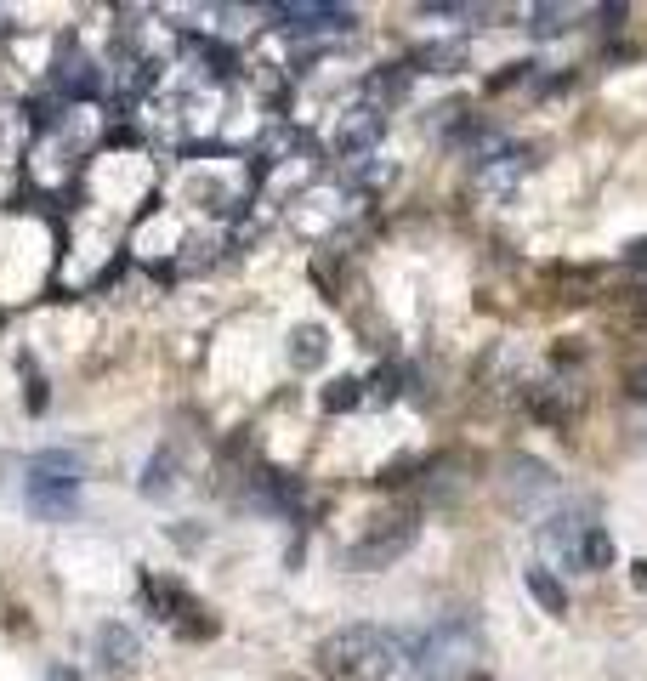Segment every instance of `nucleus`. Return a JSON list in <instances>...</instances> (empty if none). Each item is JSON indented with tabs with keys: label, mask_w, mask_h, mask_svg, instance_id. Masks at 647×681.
<instances>
[{
	"label": "nucleus",
	"mask_w": 647,
	"mask_h": 681,
	"mask_svg": "<svg viewBox=\"0 0 647 681\" xmlns=\"http://www.w3.org/2000/svg\"><path fill=\"white\" fill-rule=\"evenodd\" d=\"M579 568H591V574L613 568V540H608V528H591V534H585V545H579Z\"/></svg>",
	"instance_id": "6ab92c4d"
},
{
	"label": "nucleus",
	"mask_w": 647,
	"mask_h": 681,
	"mask_svg": "<svg viewBox=\"0 0 647 681\" xmlns=\"http://www.w3.org/2000/svg\"><path fill=\"white\" fill-rule=\"evenodd\" d=\"M80 477H86V460L69 449H40L29 460V483H40V489H80Z\"/></svg>",
	"instance_id": "9b49d317"
},
{
	"label": "nucleus",
	"mask_w": 647,
	"mask_h": 681,
	"mask_svg": "<svg viewBox=\"0 0 647 681\" xmlns=\"http://www.w3.org/2000/svg\"><path fill=\"white\" fill-rule=\"evenodd\" d=\"M466 63V40H443V46H420L409 57V69H426V74H455Z\"/></svg>",
	"instance_id": "dca6fc26"
},
{
	"label": "nucleus",
	"mask_w": 647,
	"mask_h": 681,
	"mask_svg": "<svg viewBox=\"0 0 647 681\" xmlns=\"http://www.w3.org/2000/svg\"><path fill=\"white\" fill-rule=\"evenodd\" d=\"M483 659V630L472 613H443L432 630L409 636V676L415 681H455Z\"/></svg>",
	"instance_id": "f03ea898"
},
{
	"label": "nucleus",
	"mask_w": 647,
	"mask_h": 681,
	"mask_svg": "<svg viewBox=\"0 0 647 681\" xmlns=\"http://www.w3.org/2000/svg\"><path fill=\"white\" fill-rule=\"evenodd\" d=\"M358 403H364V381L341 375V381L324 386V409H330V415H341V409H358Z\"/></svg>",
	"instance_id": "412c9836"
},
{
	"label": "nucleus",
	"mask_w": 647,
	"mask_h": 681,
	"mask_svg": "<svg viewBox=\"0 0 647 681\" xmlns=\"http://www.w3.org/2000/svg\"><path fill=\"white\" fill-rule=\"evenodd\" d=\"M630 398H647V364L630 369Z\"/></svg>",
	"instance_id": "b1692460"
},
{
	"label": "nucleus",
	"mask_w": 647,
	"mask_h": 681,
	"mask_svg": "<svg viewBox=\"0 0 647 681\" xmlns=\"http://www.w3.org/2000/svg\"><path fill=\"white\" fill-rule=\"evenodd\" d=\"M596 523H585V517H574V511H562V517H545L540 523V551L545 557H562L568 568H579V545H585V534H591Z\"/></svg>",
	"instance_id": "9d476101"
},
{
	"label": "nucleus",
	"mask_w": 647,
	"mask_h": 681,
	"mask_svg": "<svg viewBox=\"0 0 647 681\" xmlns=\"http://www.w3.org/2000/svg\"><path fill=\"white\" fill-rule=\"evenodd\" d=\"M324 358H330V335L318 330V324H307V330L290 335V364L296 369H318Z\"/></svg>",
	"instance_id": "f3484780"
},
{
	"label": "nucleus",
	"mask_w": 647,
	"mask_h": 681,
	"mask_svg": "<svg viewBox=\"0 0 647 681\" xmlns=\"http://www.w3.org/2000/svg\"><path fill=\"white\" fill-rule=\"evenodd\" d=\"M523 585H528V596H534L551 619H562V613H568V591H562V579L551 574V568H540V562H534V568H523Z\"/></svg>",
	"instance_id": "2eb2a0df"
},
{
	"label": "nucleus",
	"mask_w": 647,
	"mask_h": 681,
	"mask_svg": "<svg viewBox=\"0 0 647 681\" xmlns=\"http://www.w3.org/2000/svg\"><path fill=\"white\" fill-rule=\"evenodd\" d=\"M250 506L273 511V517H290V511H301V483L290 472L262 466V472H250Z\"/></svg>",
	"instance_id": "6e6552de"
},
{
	"label": "nucleus",
	"mask_w": 647,
	"mask_h": 681,
	"mask_svg": "<svg viewBox=\"0 0 647 681\" xmlns=\"http://www.w3.org/2000/svg\"><path fill=\"white\" fill-rule=\"evenodd\" d=\"M176 477H182V449L165 443V449H154L148 472H142V494H148V500H165V494L176 489Z\"/></svg>",
	"instance_id": "f8f14e48"
},
{
	"label": "nucleus",
	"mask_w": 647,
	"mask_h": 681,
	"mask_svg": "<svg viewBox=\"0 0 647 681\" xmlns=\"http://www.w3.org/2000/svg\"><path fill=\"white\" fill-rule=\"evenodd\" d=\"M267 18L290 29V35H347L352 23V6H318V0H301V6H267Z\"/></svg>",
	"instance_id": "423d86ee"
},
{
	"label": "nucleus",
	"mask_w": 647,
	"mask_h": 681,
	"mask_svg": "<svg viewBox=\"0 0 647 681\" xmlns=\"http://www.w3.org/2000/svg\"><path fill=\"white\" fill-rule=\"evenodd\" d=\"M574 23V6H528V29L534 35H562Z\"/></svg>",
	"instance_id": "aec40b11"
},
{
	"label": "nucleus",
	"mask_w": 647,
	"mask_h": 681,
	"mask_svg": "<svg viewBox=\"0 0 647 681\" xmlns=\"http://www.w3.org/2000/svg\"><path fill=\"white\" fill-rule=\"evenodd\" d=\"M472 120H477L472 108L460 103V97H449V103H438L432 114H426V131H432L438 142H460L466 131H472Z\"/></svg>",
	"instance_id": "ddd939ff"
},
{
	"label": "nucleus",
	"mask_w": 647,
	"mask_h": 681,
	"mask_svg": "<svg viewBox=\"0 0 647 681\" xmlns=\"http://www.w3.org/2000/svg\"><path fill=\"white\" fill-rule=\"evenodd\" d=\"M137 659H142V642H137V630H131V625L114 619V625L97 630V670H103V676H114V681L131 676Z\"/></svg>",
	"instance_id": "0eeeda50"
},
{
	"label": "nucleus",
	"mask_w": 647,
	"mask_h": 681,
	"mask_svg": "<svg viewBox=\"0 0 647 681\" xmlns=\"http://www.w3.org/2000/svg\"><path fill=\"white\" fill-rule=\"evenodd\" d=\"M386 137V108H375V103H352L347 114H341V120H335V154L341 159H352V165H358V159H369L375 154V142Z\"/></svg>",
	"instance_id": "39448f33"
},
{
	"label": "nucleus",
	"mask_w": 647,
	"mask_h": 681,
	"mask_svg": "<svg viewBox=\"0 0 647 681\" xmlns=\"http://www.w3.org/2000/svg\"><path fill=\"white\" fill-rule=\"evenodd\" d=\"M630 579H636V585L647 591V562H630Z\"/></svg>",
	"instance_id": "393cba45"
},
{
	"label": "nucleus",
	"mask_w": 647,
	"mask_h": 681,
	"mask_svg": "<svg viewBox=\"0 0 647 681\" xmlns=\"http://www.w3.org/2000/svg\"><path fill=\"white\" fill-rule=\"evenodd\" d=\"M398 392H403V369H392V364H386L381 375L369 381V392H364V398H369V403H386V398H398Z\"/></svg>",
	"instance_id": "4be33fe9"
},
{
	"label": "nucleus",
	"mask_w": 647,
	"mask_h": 681,
	"mask_svg": "<svg viewBox=\"0 0 647 681\" xmlns=\"http://www.w3.org/2000/svg\"><path fill=\"white\" fill-rule=\"evenodd\" d=\"M420 540V517L415 511H381V517H369V528L358 534V540L347 545V568H358V574H375V568H392L398 557H409Z\"/></svg>",
	"instance_id": "7ed1b4c3"
},
{
	"label": "nucleus",
	"mask_w": 647,
	"mask_h": 681,
	"mask_svg": "<svg viewBox=\"0 0 647 681\" xmlns=\"http://www.w3.org/2000/svg\"><path fill=\"white\" fill-rule=\"evenodd\" d=\"M528 165H534V148H511V142H506L494 159H483V165H477V188L494 193V199H506V193L528 176Z\"/></svg>",
	"instance_id": "1a4fd4ad"
},
{
	"label": "nucleus",
	"mask_w": 647,
	"mask_h": 681,
	"mask_svg": "<svg viewBox=\"0 0 647 681\" xmlns=\"http://www.w3.org/2000/svg\"><path fill=\"white\" fill-rule=\"evenodd\" d=\"M500 500H506L511 517H534L540 506L557 500V472L545 460H534V454H511L500 466Z\"/></svg>",
	"instance_id": "20e7f679"
},
{
	"label": "nucleus",
	"mask_w": 647,
	"mask_h": 681,
	"mask_svg": "<svg viewBox=\"0 0 647 681\" xmlns=\"http://www.w3.org/2000/svg\"><path fill=\"white\" fill-rule=\"evenodd\" d=\"M313 659L324 681H398L409 670V636L381 625H341L318 642Z\"/></svg>",
	"instance_id": "f257e3e1"
},
{
	"label": "nucleus",
	"mask_w": 647,
	"mask_h": 681,
	"mask_svg": "<svg viewBox=\"0 0 647 681\" xmlns=\"http://www.w3.org/2000/svg\"><path fill=\"white\" fill-rule=\"evenodd\" d=\"M409 74H415L409 63H386L381 74H369V103L381 108V97H398V91L409 86Z\"/></svg>",
	"instance_id": "a211bd4d"
},
{
	"label": "nucleus",
	"mask_w": 647,
	"mask_h": 681,
	"mask_svg": "<svg viewBox=\"0 0 647 681\" xmlns=\"http://www.w3.org/2000/svg\"><path fill=\"white\" fill-rule=\"evenodd\" d=\"M52 681H80V676H74V670H63V664H57V670H52Z\"/></svg>",
	"instance_id": "a878e982"
},
{
	"label": "nucleus",
	"mask_w": 647,
	"mask_h": 681,
	"mask_svg": "<svg viewBox=\"0 0 647 681\" xmlns=\"http://www.w3.org/2000/svg\"><path fill=\"white\" fill-rule=\"evenodd\" d=\"M57 86H63V97H97V86H103V74H97V63L91 57H63L57 63Z\"/></svg>",
	"instance_id": "4468645a"
},
{
	"label": "nucleus",
	"mask_w": 647,
	"mask_h": 681,
	"mask_svg": "<svg viewBox=\"0 0 647 681\" xmlns=\"http://www.w3.org/2000/svg\"><path fill=\"white\" fill-rule=\"evenodd\" d=\"M625 267H636V273H647V239H636V245L625 250Z\"/></svg>",
	"instance_id": "5701e85b"
}]
</instances>
